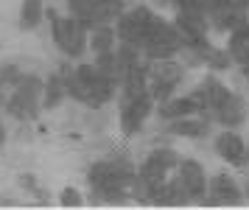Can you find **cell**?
<instances>
[{
	"label": "cell",
	"mask_w": 249,
	"mask_h": 210,
	"mask_svg": "<svg viewBox=\"0 0 249 210\" xmlns=\"http://www.w3.org/2000/svg\"><path fill=\"white\" fill-rule=\"evenodd\" d=\"M92 3H95V0H65V6H68V14L79 17V20L87 25V31L92 28Z\"/></svg>",
	"instance_id": "cell-22"
},
{
	"label": "cell",
	"mask_w": 249,
	"mask_h": 210,
	"mask_svg": "<svg viewBox=\"0 0 249 210\" xmlns=\"http://www.w3.org/2000/svg\"><path fill=\"white\" fill-rule=\"evenodd\" d=\"M6 143H9V126L3 123V118H0V149H3Z\"/></svg>",
	"instance_id": "cell-31"
},
{
	"label": "cell",
	"mask_w": 249,
	"mask_h": 210,
	"mask_svg": "<svg viewBox=\"0 0 249 210\" xmlns=\"http://www.w3.org/2000/svg\"><path fill=\"white\" fill-rule=\"evenodd\" d=\"M244 188L230 171H218L213 177H207V196L199 205L202 208H238L244 205Z\"/></svg>",
	"instance_id": "cell-7"
},
{
	"label": "cell",
	"mask_w": 249,
	"mask_h": 210,
	"mask_svg": "<svg viewBox=\"0 0 249 210\" xmlns=\"http://www.w3.org/2000/svg\"><path fill=\"white\" fill-rule=\"evenodd\" d=\"M174 25L185 39L191 37H210V17L207 11H174Z\"/></svg>",
	"instance_id": "cell-14"
},
{
	"label": "cell",
	"mask_w": 249,
	"mask_h": 210,
	"mask_svg": "<svg viewBox=\"0 0 249 210\" xmlns=\"http://www.w3.org/2000/svg\"><path fill=\"white\" fill-rule=\"evenodd\" d=\"M84 202H87V196L76 185H65V188L59 191V205L62 208H81Z\"/></svg>",
	"instance_id": "cell-24"
},
{
	"label": "cell",
	"mask_w": 249,
	"mask_h": 210,
	"mask_svg": "<svg viewBox=\"0 0 249 210\" xmlns=\"http://www.w3.org/2000/svg\"><path fill=\"white\" fill-rule=\"evenodd\" d=\"M17 185H20L25 193H31V191L39 185V179H36V171H20V174H17Z\"/></svg>",
	"instance_id": "cell-27"
},
{
	"label": "cell",
	"mask_w": 249,
	"mask_h": 210,
	"mask_svg": "<svg viewBox=\"0 0 249 210\" xmlns=\"http://www.w3.org/2000/svg\"><path fill=\"white\" fill-rule=\"evenodd\" d=\"M148 78L154 81H165L171 87L179 90L188 78V67L179 56H168V59H148Z\"/></svg>",
	"instance_id": "cell-12"
},
{
	"label": "cell",
	"mask_w": 249,
	"mask_h": 210,
	"mask_svg": "<svg viewBox=\"0 0 249 210\" xmlns=\"http://www.w3.org/2000/svg\"><path fill=\"white\" fill-rule=\"evenodd\" d=\"M244 42H249V17H244L232 31L227 34V48H232V45H244Z\"/></svg>",
	"instance_id": "cell-25"
},
{
	"label": "cell",
	"mask_w": 249,
	"mask_h": 210,
	"mask_svg": "<svg viewBox=\"0 0 249 210\" xmlns=\"http://www.w3.org/2000/svg\"><path fill=\"white\" fill-rule=\"evenodd\" d=\"M213 152L230 168H238V171L249 168V146H247V137L238 129H218L213 134Z\"/></svg>",
	"instance_id": "cell-8"
},
{
	"label": "cell",
	"mask_w": 249,
	"mask_h": 210,
	"mask_svg": "<svg viewBox=\"0 0 249 210\" xmlns=\"http://www.w3.org/2000/svg\"><path fill=\"white\" fill-rule=\"evenodd\" d=\"M238 73H241V78L247 81V90H249V67H244V70H238Z\"/></svg>",
	"instance_id": "cell-36"
},
{
	"label": "cell",
	"mask_w": 249,
	"mask_h": 210,
	"mask_svg": "<svg viewBox=\"0 0 249 210\" xmlns=\"http://www.w3.org/2000/svg\"><path fill=\"white\" fill-rule=\"evenodd\" d=\"M188 205H193V202H191V196H188L185 185L179 182L177 174H171V177L165 179L162 191H160L157 205H154V208H188Z\"/></svg>",
	"instance_id": "cell-17"
},
{
	"label": "cell",
	"mask_w": 249,
	"mask_h": 210,
	"mask_svg": "<svg viewBox=\"0 0 249 210\" xmlns=\"http://www.w3.org/2000/svg\"><path fill=\"white\" fill-rule=\"evenodd\" d=\"M247 121H249V107L247 98L238 90H232L230 98L213 110V126H221V129H241V126H247Z\"/></svg>",
	"instance_id": "cell-10"
},
{
	"label": "cell",
	"mask_w": 249,
	"mask_h": 210,
	"mask_svg": "<svg viewBox=\"0 0 249 210\" xmlns=\"http://www.w3.org/2000/svg\"><path fill=\"white\" fill-rule=\"evenodd\" d=\"M137 177V163L132 157L112 146L109 154L92 160L84 171L87 182V202L90 205H126L132 202V182Z\"/></svg>",
	"instance_id": "cell-1"
},
{
	"label": "cell",
	"mask_w": 249,
	"mask_h": 210,
	"mask_svg": "<svg viewBox=\"0 0 249 210\" xmlns=\"http://www.w3.org/2000/svg\"><path fill=\"white\" fill-rule=\"evenodd\" d=\"M6 95H9V87H6L3 78H0V110H3V104H6Z\"/></svg>",
	"instance_id": "cell-33"
},
{
	"label": "cell",
	"mask_w": 249,
	"mask_h": 210,
	"mask_svg": "<svg viewBox=\"0 0 249 210\" xmlns=\"http://www.w3.org/2000/svg\"><path fill=\"white\" fill-rule=\"evenodd\" d=\"M45 0H20V9H17V28L25 34L36 31L42 22H45Z\"/></svg>",
	"instance_id": "cell-15"
},
{
	"label": "cell",
	"mask_w": 249,
	"mask_h": 210,
	"mask_svg": "<svg viewBox=\"0 0 249 210\" xmlns=\"http://www.w3.org/2000/svg\"><path fill=\"white\" fill-rule=\"evenodd\" d=\"M92 62H95V67L101 70L104 76L115 78V81L121 84V65H118V56H115V51H104V54H92Z\"/></svg>",
	"instance_id": "cell-21"
},
{
	"label": "cell",
	"mask_w": 249,
	"mask_h": 210,
	"mask_svg": "<svg viewBox=\"0 0 249 210\" xmlns=\"http://www.w3.org/2000/svg\"><path fill=\"white\" fill-rule=\"evenodd\" d=\"M31 196H34V202H39V205H51V193H48L42 185H36V188L31 191Z\"/></svg>",
	"instance_id": "cell-30"
},
{
	"label": "cell",
	"mask_w": 249,
	"mask_h": 210,
	"mask_svg": "<svg viewBox=\"0 0 249 210\" xmlns=\"http://www.w3.org/2000/svg\"><path fill=\"white\" fill-rule=\"evenodd\" d=\"M51 28V42L59 54L70 59V62H79L90 54V42H87V25L73 17V14H56L53 20H48Z\"/></svg>",
	"instance_id": "cell-4"
},
{
	"label": "cell",
	"mask_w": 249,
	"mask_h": 210,
	"mask_svg": "<svg viewBox=\"0 0 249 210\" xmlns=\"http://www.w3.org/2000/svg\"><path fill=\"white\" fill-rule=\"evenodd\" d=\"M157 11L151 9L148 3H135L115 20V34H118V42L126 45H135L143 51V42H146V31H148V22L154 20Z\"/></svg>",
	"instance_id": "cell-6"
},
{
	"label": "cell",
	"mask_w": 249,
	"mask_h": 210,
	"mask_svg": "<svg viewBox=\"0 0 249 210\" xmlns=\"http://www.w3.org/2000/svg\"><path fill=\"white\" fill-rule=\"evenodd\" d=\"M56 70L65 78V87H68V98L76 101L79 107L90 112L104 110L107 104L118 101V81L109 76H104L101 70L95 67V62H70V59H62L56 65Z\"/></svg>",
	"instance_id": "cell-2"
},
{
	"label": "cell",
	"mask_w": 249,
	"mask_h": 210,
	"mask_svg": "<svg viewBox=\"0 0 249 210\" xmlns=\"http://www.w3.org/2000/svg\"><path fill=\"white\" fill-rule=\"evenodd\" d=\"M174 174H177L179 182L185 185V191H188V196H191L193 205H199V202L207 196V171H204V166L199 163V160L182 157Z\"/></svg>",
	"instance_id": "cell-9"
},
{
	"label": "cell",
	"mask_w": 249,
	"mask_h": 210,
	"mask_svg": "<svg viewBox=\"0 0 249 210\" xmlns=\"http://www.w3.org/2000/svg\"><path fill=\"white\" fill-rule=\"evenodd\" d=\"M129 9L126 0H95L92 3V25L98 22H107V25H115V20Z\"/></svg>",
	"instance_id": "cell-19"
},
{
	"label": "cell",
	"mask_w": 249,
	"mask_h": 210,
	"mask_svg": "<svg viewBox=\"0 0 249 210\" xmlns=\"http://www.w3.org/2000/svg\"><path fill=\"white\" fill-rule=\"evenodd\" d=\"M204 67H207L210 73H218V76H221V73H230V70L235 67V62H232V54L227 51L224 45H213V51L207 56V65Z\"/></svg>",
	"instance_id": "cell-20"
},
{
	"label": "cell",
	"mask_w": 249,
	"mask_h": 210,
	"mask_svg": "<svg viewBox=\"0 0 249 210\" xmlns=\"http://www.w3.org/2000/svg\"><path fill=\"white\" fill-rule=\"evenodd\" d=\"M154 107L157 101L151 93H140V95H129V98H118V129L126 140H132L146 129V123L154 118Z\"/></svg>",
	"instance_id": "cell-5"
},
{
	"label": "cell",
	"mask_w": 249,
	"mask_h": 210,
	"mask_svg": "<svg viewBox=\"0 0 249 210\" xmlns=\"http://www.w3.org/2000/svg\"><path fill=\"white\" fill-rule=\"evenodd\" d=\"M160 132H165L168 137H182V140H202V137L213 134V123L202 115H185V118L162 123Z\"/></svg>",
	"instance_id": "cell-11"
},
{
	"label": "cell",
	"mask_w": 249,
	"mask_h": 210,
	"mask_svg": "<svg viewBox=\"0 0 249 210\" xmlns=\"http://www.w3.org/2000/svg\"><path fill=\"white\" fill-rule=\"evenodd\" d=\"M174 11H204L199 0H174Z\"/></svg>",
	"instance_id": "cell-28"
},
{
	"label": "cell",
	"mask_w": 249,
	"mask_h": 210,
	"mask_svg": "<svg viewBox=\"0 0 249 210\" xmlns=\"http://www.w3.org/2000/svg\"><path fill=\"white\" fill-rule=\"evenodd\" d=\"M247 146H249V140H247ZM247 171H249V168H247Z\"/></svg>",
	"instance_id": "cell-37"
},
{
	"label": "cell",
	"mask_w": 249,
	"mask_h": 210,
	"mask_svg": "<svg viewBox=\"0 0 249 210\" xmlns=\"http://www.w3.org/2000/svg\"><path fill=\"white\" fill-rule=\"evenodd\" d=\"M227 48V45H224ZM230 54H232V62H235L238 70H244V67H249V42L244 45H232V48H227Z\"/></svg>",
	"instance_id": "cell-26"
},
{
	"label": "cell",
	"mask_w": 249,
	"mask_h": 210,
	"mask_svg": "<svg viewBox=\"0 0 249 210\" xmlns=\"http://www.w3.org/2000/svg\"><path fill=\"white\" fill-rule=\"evenodd\" d=\"M202 3V9L210 14V11H218V9H230L232 6V0H199Z\"/></svg>",
	"instance_id": "cell-29"
},
{
	"label": "cell",
	"mask_w": 249,
	"mask_h": 210,
	"mask_svg": "<svg viewBox=\"0 0 249 210\" xmlns=\"http://www.w3.org/2000/svg\"><path fill=\"white\" fill-rule=\"evenodd\" d=\"M25 76V70H23V65H17V62H3L0 65V78H3V84L12 90V87H17V81Z\"/></svg>",
	"instance_id": "cell-23"
},
{
	"label": "cell",
	"mask_w": 249,
	"mask_h": 210,
	"mask_svg": "<svg viewBox=\"0 0 249 210\" xmlns=\"http://www.w3.org/2000/svg\"><path fill=\"white\" fill-rule=\"evenodd\" d=\"M42 90H45V76L25 70V76L17 81V87L9 90L3 112L17 123H36L42 115Z\"/></svg>",
	"instance_id": "cell-3"
},
{
	"label": "cell",
	"mask_w": 249,
	"mask_h": 210,
	"mask_svg": "<svg viewBox=\"0 0 249 210\" xmlns=\"http://www.w3.org/2000/svg\"><path fill=\"white\" fill-rule=\"evenodd\" d=\"M87 42H90V54L115 51V48H118V34H115V25H107V22L92 25L90 34H87Z\"/></svg>",
	"instance_id": "cell-18"
},
{
	"label": "cell",
	"mask_w": 249,
	"mask_h": 210,
	"mask_svg": "<svg viewBox=\"0 0 249 210\" xmlns=\"http://www.w3.org/2000/svg\"><path fill=\"white\" fill-rule=\"evenodd\" d=\"M241 188H244V199L249 202V174H247V179H244V185H241Z\"/></svg>",
	"instance_id": "cell-35"
},
{
	"label": "cell",
	"mask_w": 249,
	"mask_h": 210,
	"mask_svg": "<svg viewBox=\"0 0 249 210\" xmlns=\"http://www.w3.org/2000/svg\"><path fill=\"white\" fill-rule=\"evenodd\" d=\"M151 3H154V6H162V9H171V6H174V0H151Z\"/></svg>",
	"instance_id": "cell-34"
},
{
	"label": "cell",
	"mask_w": 249,
	"mask_h": 210,
	"mask_svg": "<svg viewBox=\"0 0 249 210\" xmlns=\"http://www.w3.org/2000/svg\"><path fill=\"white\" fill-rule=\"evenodd\" d=\"M185 115H196V104H193L191 93H182V95H171L168 101H160L154 107V118L160 123L177 121V118H185Z\"/></svg>",
	"instance_id": "cell-13"
},
{
	"label": "cell",
	"mask_w": 249,
	"mask_h": 210,
	"mask_svg": "<svg viewBox=\"0 0 249 210\" xmlns=\"http://www.w3.org/2000/svg\"><path fill=\"white\" fill-rule=\"evenodd\" d=\"M68 101V87H65V78L56 67L45 76V90H42V112H53Z\"/></svg>",
	"instance_id": "cell-16"
},
{
	"label": "cell",
	"mask_w": 249,
	"mask_h": 210,
	"mask_svg": "<svg viewBox=\"0 0 249 210\" xmlns=\"http://www.w3.org/2000/svg\"><path fill=\"white\" fill-rule=\"evenodd\" d=\"M232 9L244 11V14H249V0H232Z\"/></svg>",
	"instance_id": "cell-32"
}]
</instances>
